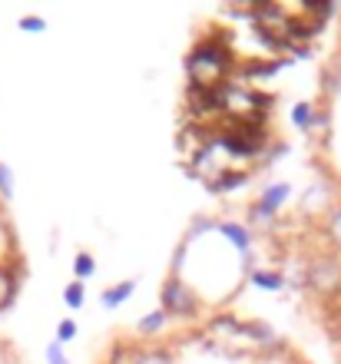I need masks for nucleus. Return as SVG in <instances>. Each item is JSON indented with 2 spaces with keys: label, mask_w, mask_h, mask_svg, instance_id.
<instances>
[]
</instances>
